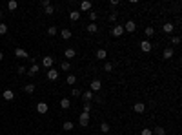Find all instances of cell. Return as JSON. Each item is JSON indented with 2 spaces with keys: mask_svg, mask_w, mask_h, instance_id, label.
<instances>
[{
  "mask_svg": "<svg viewBox=\"0 0 182 135\" xmlns=\"http://www.w3.org/2000/svg\"><path fill=\"white\" fill-rule=\"evenodd\" d=\"M78 124L82 126V128H86L87 124H89V113H86V111L80 113V117H78Z\"/></svg>",
  "mask_w": 182,
  "mask_h": 135,
  "instance_id": "obj_1",
  "label": "cell"
},
{
  "mask_svg": "<svg viewBox=\"0 0 182 135\" xmlns=\"http://www.w3.org/2000/svg\"><path fill=\"white\" fill-rule=\"evenodd\" d=\"M53 64H55V58H53L51 55H48V57H44V58H42V66H44V68H48V70H51Z\"/></svg>",
  "mask_w": 182,
  "mask_h": 135,
  "instance_id": "obj_2",
  "label": "cell"
},
{
  "mask_svg": "<svg viewBox=\"0 0 182 135\" xmlns=\"http://www.w3.org/2000/svg\"><path fill=\"white\" fill-rule=\"evenodd\" d=\"M100 88H102V82H100L98 79H95V80H91V84H89V91H100Z\"/></svg>",
  "mask_w": 182,
  "mask_h": 135,
  "instance_id": "obj_3",
  "label": "cell"
},
{
  "mask_svg": "<svg viewBox=\"0 0 182 135\" xmlns=\"http://www.w3.org/2000/svg\"><path fill=\"white\" fill-rule=\"evenodd\" d=\"M111 35L113 37H122L124 35V28H122V26H118V24H115V26H113V29H111Z\"/></svg>",
  "mask_w": 182,
  "mask_h": 135,
  "instance_id": "obj_4",
  "label": "cell"
},
{
  "mask_svg": "<svg viewBox=\"0 0 182 135\" xmlns=\"http://www.w3.org/2000/svg\"><path fill=\"white\" fill-rule=\"evenodd\" d=\"M48 110H49L48 102H37V111L40 113V115H44V113H48Z\"/></svg>",
  "mask_w": 182,
  "mask_h": 135,
  "instance_id": "obj_5",
  "label": "cell"
},
{
  "mask_svg": "<svg viewBox=\"0 0 182 135\" xmlns=\"http://www.w3.org/2000/svg\"><path fill=\"white\" fill-rule=\"evenodd\" d=\"M122 28H124V31H127V33H133L135 29H137V24H135L133 20H127V22L122 26Z\"/></svg>",
  "mask_w": 182,
  "mask_h": 135,
  "instance_id": "obj_6",
  "label": "cell"
},
{
  "mask_svg": "<svg viewBox=\"0 0 182 135\" xmlns=\"http://www.w3.org/2000/svg\"><path fill=\"white\" fill-rule=\"evenodd\" d=\"M140 49H142L144 53H149L153 49V46H151L149 40H142V42H140Z\"/></svg>",
  "mask_w": 182,
  "mask_h": 135,
  "instance_id": "obj_7",
  "label": "cell"
},
{
  "mask_svg": "<svg viewBox=\"0 0 182 135\" xmlns=\"http://www.w3.org/2000/svg\"><path fill=\"white\" fill-rule=\"evenodd\" d=\"M46 77H48L49 80H57V79H58V71L55 70V68H51V70H48V73H46Z\"/></svg>",
  "mask_w": 182,
  "mask_h": 135,
  "instance_id": "obj_8",
  "label": "cell"
},
{
  "mask_svg": "<svg viewBox=\"0 0 182 135\" xmlns=\"http://www.w3.org/2000/svg\"><path fill=\"white\" fill-rule=\"evenodd\" d=\"M15 55H17L18 58H29V53L26 51V49H22V48H17V49H15Z\"/></svg>",
  "mask_w": 182,
  "mask_h": 135,
  "instance_id": "obj_9",
  "label": "cell"
},
{
  "mask_svg": "<svg viewBox=\"0 0 182 135\" xmlns=\"http://www.w3.org/2000/svg\"><path fill=\"white\" fill-rule=\"evenodd\" d=\"M162 31L166 33V35H171V33L175 31V26H173L171 22H166V24L162 26Z\"/></svg>",
  "mask_w": 182,
  "mask_h": 135,
  "instance_id": "obj_10",
  "label": "cell"
},
{
  "mask_svg": "<svg viewBox=\"0 0 182 135\" xmlns=\"http://www.w3.org/2000/svg\"><path fill=\"white\" fill-rule=\"evenodd\" d=\"M2 97H4V100H13L15 99V93H13V90H4Z\"/></svg>",
  "mask_w": 182,
  "mask_h": 135,
  "instance_id": "obj_11",
  "label": "cell"
},
{
  "mask_svg": "<svg viewBox=\"0 0 182 135\" xmlns=\"http://www.w3.org/2000/svg\"><path fill=\"white\" fill-rule=\"evenodd\" d=\"M91 2H87V0H84V2H80V11H82V13H86V11H89L91 9Z\"/></svg>",
  "mask_w": 182,
  "mask_h": 135,
  "instance_id": "obj_12",
  "label": "cell"
},
{
  "mask_svg": "<svg viewBox=\"0 0 182 135\" xmlns=\"http://www.w3.org/2000/svg\"><path fill=\"white\" fill-rule=\"evenodd\" d=\"M133 110L137 111V113H144V110H146V104H144V102H135Z\"/></svg>",
  "mask_w": 182,
  "mask_h": 135,
  "instance_id": "obj_13",
  "label": "cell"
},
{
  "mask_svg": "<svg viewBox=\"0 0 182 135\" xmlns=\"http://www.w3.org/2000/svg\"><path fill=\"white\" fill-rule=\"evenodd\" d=\"M66 82H67V86H73L77 82V77L73 75V73H67V77H66Z\"/></svg>",
  "mask_w": 182,
  "mask_h": 135,
  "instance_id": "obj_14",
  "label": "cell"
},
{
  "mask_svg": "<svg viewBox=\"0 0 182 135\" xmlns=\"http://www.w3.org/2000/svg\"><path fill=\"white\" fill-rule=\"evenodd\" d=\"M60 35H62L64 40H69V38L73 37V31H71V29H62V31H60Z\"/></svg>",
  "mask_w": 182,
  "mask_h": 135,
  "instance_id": "obj_15",
  "label": "cell"
},
{
  "mask_svg": "<svg viewBox=\"0 0 182 135\" xmlns=\"http://www.w3.org/2000/svg\"><path fill=\"white\" fill-rule=\"evenodd\" d=\"M95 57H97L98 60H104V58L107 57V51H106V49H97V53H95Z\"/></svg>",
  "mask_w": 182,
  "mask_h": 135,
  "instance_id": "obj_16",
  "label": "cell"
},
{
  "mask_svg": "<svg viewBox=\"0 0 182 135\" xmlns=\"http://www.w3.org/2000/svg\"><path fill=\"white\" fill-rule=\"evenodd\" d=\"M75 55H77V51L73 49V48H67V49L64 51V57H66V58H73Z\"/></svg>",
  "mask_w": 182,
  "mask_h": 135,
  "instance_id": "obj_17",
  "label": "cell"
},
{
  "mask_svg": "<svg viewBox=\"0 0 182 135\" xmlns=\"http://www.w3.org/2000/svg\"><path fill=\"white\" fill-rule=\"evenodd\" d=\"M38 71H40V66H38V64H33V66L29 68V71H28V75H31V77H33V75H37V73H38Z\"/></svg>",
  "mask_w": 182,
  "mask_h": 135,
  "instance_id": "obj_18",
  "label": "cell"
},
{
  "mask_svg": "<svg viewBox=\"0 0 182 135\" xmlns=\"http://www.w3.org/2000/svg\"><path fill=\"white\" fill-rule=\"evenodd\" d=\"M82 97H84L86 102H91V100H93V91H89V90L84 91V93H82Z\"/></svg>",
  "mask_w": 182,
  "mask_h": 135,
  "instance_id": "obj_19",
  "label": "cell"
},
{
  "mask_svg": "<svg viewBox=\"0 0 182 135\" xmlns=\"http://www.w3.org/2000/svg\"><path fill=\"white\" fill-rule=\"evenodd\" d=\"M62 128H64V132H71L73 128H75V124H73L71 120H66V122L62 124Z\"/></svg>",
  "mask_w": 182,
  "mask_h": 135,
  "instance_id": "obj_20",
  "label": "cell"
},
{
  "mask_svg": "<svg viewBox=\"0 0 182 135\" xmlns=\"http://www.w3.org/2000/svg\"><path fill=\"white\" fill-rule=\"evenodd\" d=\"M69 18L73 20V22H77V20L80 18V11H77V9H73V11L69 13Z\"/></svg>",
  "mask_w": 182,
  "mask_h": 135,
  "instance_id": "obj_21",
  "label": "cell"
},
{
  "mask_svg": "<svg viewBox=\"0 0 182 135\" xmlns=\"http://www.w3.org/2000/svg\"><path fill=\"white\" fill-rule=\"evenodd\" d=\"M151 132H153V135H166V130H164L162 126H157V128H155V130H151Z\"/></svg>",
  "mask_w": 182,
  "mask_h": 135,
  "instance_id": "obj_22",
  "label": "cell"
},
{
  "mask_svg": "<svg viewBox=\"0 0 182 135\" xmlns=\"http://www.w3.org/2000/svg\"><path fill=\"white\" fill-rule=\"evenodd\" d=\"M60 70H62V71H69V70H71V64H69V60H64V62L60 64Z\"/></svg>",
  "mask_w": 182,
  "mask_h": 135,
  "instance_id": "obj_23",
  "label": "cell"
},
{
  "mask_svg": "<svg viewBox=\"0 0 182 135\" xmlns=\"http://www.w3.org/2000/svg\"><path fill=\"white\" fill-rule=\"evenodd\" d=\"M24 91L29 93V95H31V93H35V84H26L24 86Z\"/></svg>",
  "mask_w": 182,
  "mask_h": 135,
  "instance_id": "obj_24",
  "label": "cell"
},
{
  "mask_svg": "<svg viewBox=\"0 0 182 135\" xmlns=\"http://www.w3.org/2000/svg\"><path fill=\"white\" fill-rule=\"evenodd\" d=\"M18 8V2H15V0H9V2H8V9L9 11H15Z\"/></svg>",
  "mask_w": 182,
  "mask_h": 135,
  "instance_id": "obj_25",
  "label": "cell"
},
{
  "mask_svg": "<svg viewBox=\"0 0 182 135\" xmlns=\"http://www.w3.org/2000/svg\"><path fill=\"white\" fill-rule=\"evenodd\" d=\"M109 130H111V126L107 124V122H102V124H100V132H102V133H109Z\"/></svg>",
  "mask_w": 182,
  "mask_h": 135,
  "instance_id": "obj_26",
  "label": "cell"
},
{
  "mask_svg": "<svg viewBox=\"0 0 182 135\" xmlns=\"http://www.w3.org/2000/svg\"><path fill=\"white\" fill-rule=\"evenodd\" d=\"M60 108H62V110H67V108H69V99H62V100H60Z\"/></svg>",
  "mask_w": 182,
  "mask_h": 135,
  "instance_id": "obj_27",
  "label": "cell"
},
{
  "mask_svg": "<svg viewBox=\"0 0 182 135\" xmlns=\"http://www.w3.org/2000/svg\"><path fill=\"white\" fill-rule=\"evenodd\" d=\"M87 31H89V33H97V31H98V26L91 22L89 26H87Z\"/></svg>",
  "mask_w": 182,
  "mask_h": 135,
  "instance_id": "obj_28",
  "label": "cell"
},
{
  "mask_svg": "<svg viewBox=\"0 0 182 135\" xmlns=\"http://www.w3.org/2000/svg\"><path fill=\"white\" fill-rule=\"evenodd\" d=\"M144 33H146V37H153L155 35V29L151 28V26H147V28L144 29Z\"/></svg>",
  "mask_w": 182,
  "mask_h": 135,
  "instance_id": "obj_29",
  "label": "cell"
},
{
  "mask_svg": "<svg viewBox=\"0 0 182 135\" xmlns=\"http://www.w3.org/2000/svg\"><path fill=\"white\" fill-rule=\"evenodd\" d=\"M173 57V49L171 48H166L164 49V58H171Z\"/></svg>",
  "mask_w": 182,
  "mask_h": 135,
  "instance_id": "obj_30",
  "label": "cell"
},
{
  "mask_svg": "<svg viewBox=\"0 0 182 135\" xmlns=\"http://www.w3.org/2000/svg\"><path fill=\"white\" fill-rule=\"evenodd\" d=\"M57 31H58V29L55 28V26H51V28H48V35H49V37H55Z\"/></svg>",
  "mask_w": 182,
  "mask_h": 135,
  "instance_id": "obj_31",
  "label": "cell"
},
{
  "mask_svg": "<svg viewBox=\"0 0 182 135\" xmlns=\"http://www.w3.org/2000/svg\"><path fill=\"white\" fill-rule=\"evenodd\" d=\"M89 18H91V22L95 24V22H97V18H98V13H97V11H91V13H89Z\"/></svg>",
  "mask_w": 182,
  "mask_h": 135,
  "instance_id": "obj_32",
  "label": "cell"
},
{
  "mask_svg": "<svg viewBox=\"0 0 182 135\" xmlns=\"http://www.w3.org/2000/svg\"><path fill=\"white\" fill-rule=\"evenodd\" d=\"M104 71H107V73L113 71V64H111V62H106V64H104Z\"/></svg>",
  "mask_w": 182,
  "mask_h": 135,
  "instance_id": "obj_33",
  "label": "cell"
},
{
  "mask_svg": "<svg viewBox=\"0 0 182 135\" xmlns=\"http://www.w3.org/2000/svg\"><path fill=\"white\" fill-rule=\"evenodd\" d=\"M71 95H73V97H80V95H82V91L77 90V88H73V90H71Z\"/></svg>",
  "mask_w": 182,
  "mask_h": 135,
  "instance_id": "obj_34",
  "label": "cell"
},
{
  "mask_svg": "<svg viewBox=\"0 0 182 135\" xmlns=\"http://www.w3.org/2000/svg\"><path fill=\"white\" fill-rule=\"evenodd\" d=\"M117 17H118V15H117V13H115V11H113V13H111V15H109V17H107V20H109V22H117Z\"/></svg>",
  "mask_w": 182,
  "mask_h": 135,
  "instance_id": "obj_35",
  "label": "cell"
},
{
  "mask_svg": "<svg viewBox=\"0 0 182 135\" xmlns=\"http://www.w3.org/2000/svg\"><path fill=\"white\" fill-rule=\"evenodd\" d=\"M46 9V15H53V13H55V8H53V6H48V8H44Z\"/></svg>",
  "mask_w": 182,
  "mask_h": 135,
  "instance_id": "obj_36",
  "label": "cell"
},
{
  "mask_svg": "<svg viewBox=\"0 0 182 135\" xmlns=\"http://www.w3.org/2000/svg\"><path fill=\"white\" fill-rule=\"evenodd\" d=\"M8 33V26L6 24H0V35H6Z\"/></svg>",
  "mask_w": 182,
  "mask_h": 135,
  "instance_id": "obj_37",
  "label": "cell"
},
{
  "mask_svg": "<svg viewBox=\"0 0 182 135\" xmlns=\"http://www.w3.org/2000/svg\"><path fill=\"white\" fill-rule=\"evenodd\" d=\"M17 71L20 73V75H28V70H26L24 66H18V70H17Z\"/></svg>",
  "mask_w": 182,
  "mask_h": 135,
  "instance_id": "obj_38",
  "label": "cell"
},
{
  "mask_svg": "<svg viewBox=\"0 0 182 135\" xmlns=\"http://www.w3.org/2000/svg\"><path fill=\"white\" fill-rule=\"evenodd\" d=\"M140 135H153V132L149 130V128H142V132H140Z\"/></svg>",
  "mask_w": 182,
  "mask_h": 135,
  "instance_id": "obj_39",
  "label": "cell"
},
{
  "mask_svg": "<svg viewBox=\"0 0 182 135\" xmlns=\"http://www.w3.org/2000/svg\"><path fill=\"white\" fill-rule=\"evenodd\" d=\"M84 111H86V113L91 111V102H84Z\"/></svg>",
  "mask_w": 182,
  "mask_h": 135,
  "instance_id": "obj_40",
  "label": "cell"
},
{
  "mask_svg": "<svg viewBox=\"0 0 182 135\" xmlns=\"http://www.w3.org/2000/svg\"><path fill=\"white\" fill-rule=\"evenodd\" d=\"M171 44H180V37H173L171 38Z\"/></svg>",
  "mask_w": 182,
  "mask_h": 135,
  "instance_id": "obj_41",
  "label": "cell"
},
{
  "mask_svg": "<svg viewBox=\"0 0 182 135\" xmlns=\"http://www.w3.org/2000/svg\"><path fill=\"white\" fill-rule=\"evenodd\" d=\"M109 6H111V8H117V6H118V0H109Z\"/></svg>",
  "mask_w": 182,
  "mask_h": 135,
  "instance_id": "obj_42",
  "label": "cell"
},
{
  "mask_svg": "<svg viewBox=\"0 0 182 135\" xmlns=\"http://www.w3.org/2000/svg\"><path fill=\"white\" fill-rule=\"evenodd\" d=\"M40 4H42L44 8H48V6H51V2H49V0H42V2H40Z\"/></svg>",
  "mask_w": 182,
  "mask_h": 135,
  "instance_id": "obj_43",
  "label": "cell"
},
{
  "mask_svg": "<svg viewBox=\"0 0 182 135\" xmlns=\"http://www.w3.org/2000/svg\"><path fill=\"white\" fill-rule=\"evenodd\" d=\"M2 60H4V53L0 51V62H2Z\"/></svg>",
  "mask_w": 182,
  "mask_h": 135,
  "instance_id": "obj_44",
  "label": "cell"
},
{
  "mask_svg": "<svg viewBox=\"0 0 182 135\" xmlns=\"http://www.w3.org/2000/svg\"><path fill=\"white\" fill-rule=\"evenodd\" d=\"M4 17V13H2V9H0V18H2Z\"/></svg>",
  "mask_w": 182,
  "mask_h": 135,
  "instance_id": "obj_45",
  "label": "cell"
},
{
  "mask_svg": "<svg viewBox=\"0 0 182 135\" xmlns=\"http://www.w3.org/2000/svg\"><path fill=\"white\" fill-rule=\"evenodd\" d=\"M57 135H62V133H57Z\"/></svg>",
  "mask_w": 182,
  "mask_h": 135,
  "instance_id": "obj_46",
  "label": "cell"
},
{
  "mask_svg": "<svg viewBox=\"0 0 182 135\" xmlns=\"http://www.w3.org/2000/svg\"><path fill=\"white\" fill-rule=\"evenodd\" d=\"M0 75H2V71H0Z\"/></svg>",
  "mask_w": 182,
  "mask_h": 135,
  "instance_id": "obj_47",
  "label": "cell"
},
{
  "mask_svg": "<svg viewBox=\"0 0 182 135\" xmlns=\"http://www.w3.org/2000/svg\"><path fill=\"white\" fill-rule=\"evenodd\" d=\"M0 95H2V91H0Z\"/></svg>",
  "mask_w": 182,
  "mask_h": 135,
  "instance_id": "obj_48",
  "label": "cell"
}]
</instances>
